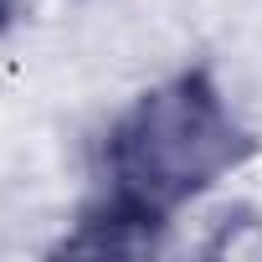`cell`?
Wrapping results in <instances>:
<instances>
[{"mask_svg": "<svg viewBox=\"0 0 262 262\" xmlns=\"http://www.w3.org/2000/svg\"><path fill=\"white\" fill-rule=\"evenodd\" d=\"M11 21H16V0H0V31H6Z\"/></svg>", "mask_w": 262, "mask_h": 262, "instance_id": "7a4b0ae2", "label": "cell"}, {"mask_svg": "<svg viewBox=\"0 0 262 262\" xmlns=\"http://www.w3.org/2000/svg\"><path fill=\"white\" fill-rule=\"evenodd\" d=\"M257 139L231 113L211 67H180L144 88L103 134V195L134 221L165 231L185 206L247 165Z\"/></svg>", "mask_w": 262, "mask_h": 262, "instance_id": "6da1fadb", "label": "cell"}]
</instances>
